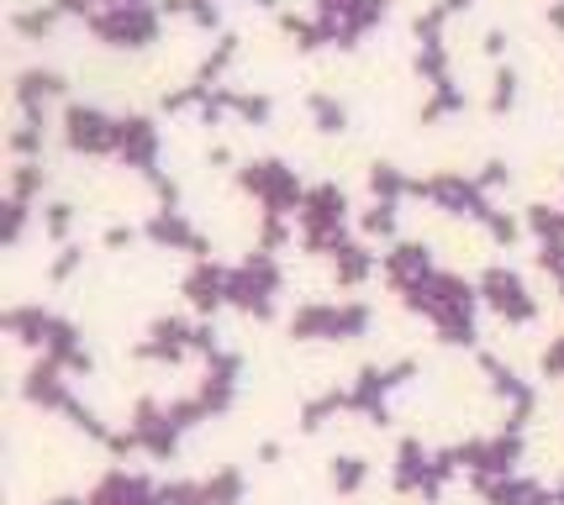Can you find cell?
<instances>
[{"label": "cell", "instance_id": "obj_1", "mask_svg": "<svg viewBox=\"0 0 564 505\" xmlns=\"http://www.w3.org/2000/svg\"><path fill=\"white\" fill-rule=\"evenodd\" d=\"M159 22H164L159 0H132V6H100L85 26L111 48H148L159 37Z\"/></svg>", "mask_w": 564, "mask_h": 505}, {"label": "cell", "instance_id": "obj_2", "mask_svg": "<svg viewBox=\"0 0 564 505\" xmlns=\"http://www.w3.org/2000/svg\"><path fill=\"white\" fill-rule=\"evenodd\" d=\"M64 143L74 153H117V117L90 100H69L64 106Z\"/></svg>", "mask_w": 564, "mask_h": 505}, {"label": "cell", "instance_id": "obj_3", "mask_svg": "<svg viewBox=\"0 0 564 505\" xmlns=\"http://www.w3.org/2000/svg\"><path fill=\"white\" fill-rule=\"evenodd\" d=\"M243 185L259 195H270L274 206H285V200H295L301 195V185H295V174L280 158H253V164L243 168Z\"/></svg>", "mask_w": 564, "mask_h": 505}, {"label": "cell", "instance_id": "obj_4", "mask_svg": "<svg viewBox=\"0 0 564 505\" xmlns=\"http://www.w3.org/2000/svg\"><path fill=\"white\" fill-rule=\"evenodd\" d=\"M117 153H122L127 164H153V153H159V127L148 117H117Z\"/></svg>", "mask_w": 564, "mask_h": 505}, {"label": "cell", "instance_id": "obj_5", "mask_svg": "<svg viewBox=\"0 0 564 505\" xmlns=\"http://www.w3.org/2000/svg\"><path fill=\"white\" fill-rule=\"evenodd\" d=\"M11 96H17V106H37L43 111V100L64 96V74L58 69H43V64H32V69H17V79H11Z\"/></svg>", "mask_w": 564, "mask_h": 505}, {"label": "cell", "instance_id": "obj_6", "mask_svg": "<svg viewBox=\"0 0 564 505\" xmlns=\"http://www.w3.org/2000/svg\"><path fill=\"white\" fill-rule=\"evenodd\" d=\"M58 17H64V11H58L53 0L48 6H22V11H11V26H17L22 37H48Z\"/></svg>", "mask_w": 564, "mask_h": 505}, {"label": "cell", "instance_id": "obj_7", "mask_svg": "<svg viewBox=\"0 0 564 505\" xmlns=\"http://www.w3.org/2000/svg\"><path fill=\"white\" fill-rule=\"evenodd\" d=\"M448 111H465V90L454 85V74H448V79H438V85H433V96L422 100V121L448 117Z\"/></svg>", "mask_w": 564, "mask_h": 505}, {"label": "cell", "instance_id": "obj_8", "mask_svg": "<svg viewBox=\"0 0 564 505\" xmlns=\"http://www.w3.org/2000/svg\"><path fill=\"white\" fill-rule=\"evenodd\" d=\"M227 111H238V117H248V121H270L274 100L264 96V90H238V85H227Z\"/></svg>", "mask_w": 564, "mask_h": 505}, {"label": "cell", "instance_id": "obj_9", "mask_svg": "<svg viewBox=\"0 0 564 505\" xmlns=\"http://www.w3.org/2000/svg\"><path fill=\"white\" fill-rule=\"evenodd\" d=\"M280 26L291 32L301 48H322L327 43V32H322V22L317 17H306V11H280Z\"/></svg>", "mask_w": 564, "mask_h": 505}, {"label": "cell", "instance_id": "obj_10", "mask_svg": "<svg viewBox=\"0 0 564 505\" xmlns=\"http://www.w3.org/2000/svg\"><path fill=\"white\" fill-rule=\"evenodd\" d=\"M306 111H312V117L322 121V132H344V121H348L344 100L327 96V90H312V96H306Z\"/></svg>", "mask_w": 564, "mask_h": 505}, {"label": "cell", "instance_id": "obj_11", "mask_svg": "<svg viewBox=\"0 0 564 505\" xmlns=\"http://www.w3.org/2000/svg\"><path fill=\"white\" fill-rule=\"evenodd\" d=\"M417 74L427 85L448 79V43H417Z\"/></svg>", "mask_w": 564, "mask_h": 505}, {"label": "cell", "instance_id": "obj_12", "mask_svg": "<svg viewBox=\"0 0 564 505\" xmlns=\"http://www.w3.org/2000/svg\"><path fill=\"white\" fill-rule=\"evenodd\" d=\"M443 22H448V11H443V6H427V11H417V22H412L417 43H443Z\"/></svg>", "mask_w": 564, "mask_h": 505}, {"label": "cell", "instance_id": "obj_13", "mask_svg": "<svg viewBox=\"0 0 564 505\" xmlns=\"http://www.w3.org/2000/svg\"><path fill=\"white\" fill-rule=\"evenodd\" d=\"M512 100H517V69H507V64H501V69H496V79H491V111H507Z\"/></svg>", "mask_w": 564, "mask_h": 505}, {"label": "cell", "instance_id": "obj_14", "mask_svg": "<svg viewBox=\"0 0 564 505\" xmlns=\"http://www.w3.org/2000/svg\"><path fill=\"white\" fill-rule=\"evenodd\" d=\"M369 185H375V195L406 190V179H401V168H395V164H375V168H369Z\"/></svg>", "mask_w": 564, "mask_h": 505}, {"label": "cell", "instance_id": "obj_15", "mask_svg": "<svg viewBox=\"0 0 564 505\" xmlns=\"http://www.w3.org/2000/svg\"><path fill=\"white\" fill-rule=\"evenodd\" d=\"M359 474H365V469H359V458H338V469H333V480L338 484H359Z\"/></svg>", "mask_w": 564, "mask_h": 505}, {"label": "cell", "instance_id": "obj_16", "mask_svg": "<svg viewBox=\"0 0 564 505\" xmlns=\"http://www.w3.org/2000/svg\"><path fill=\"white\" fill-rule=\"evenodd\" d=\"M501 48H507V32H501V26H486V53L496 58Z\"/></svg>", "mask_w": 564, "mask_h": 505}, {"label": "cell", "instance_id": "obj_17", "mask_svg": "<svg viewBox=\"0 0 564 505\" xmlns=\"http://www.w3.org/2000/svg\"><path fill=\"white\" fill-rule=\"evenodd\" d=\"M480 179H486V185H501V179H507V164H501V158H491V164H486V174H480Z\"/></svg>", "mask_w": 564, "mask_h": 505}, {"label": "cell", "instance_id": "obj_18", "mask_svg": "<svg viewBox=\"0 0 564 505\" xmlns=\"http://www.w3.org/2000/svg\"><path fill=\"white\" fill-rule=\"evenodd\" d=\"M48 227H53V232H64V227H69V206H53V211H48Z\"/></svg>", "mask_w": 564, "mask_h": 505}, {"label": "cell", "instance_id": "obj_19", "mask_svg": "<svg viewBox=\"0 0 564 505\" xmlns=\"http://www.w3.org/2000/svg\"><path fill=\"white\" fill-rule=\"evenodd\" d=\"M549 22H554V26L564 32V0H554V6H549Z\"/></svg>", "mask_w": 564, "mask_h": 505}, {"label": "cell", "instance_id": "obj_20", "mask_svg": "<svg viewBox=\"0 0 564 505\" xmlns=\"http://www.w3.org/2000/svg\"><path fill=\"white\" fill-rule=\"evenodd\" d=\"M438 6H443V11H448V17H454V11H465L469 0H438Z\"/></svg>", "mask_w": 564, "mask_h": 505}]
</instances>
